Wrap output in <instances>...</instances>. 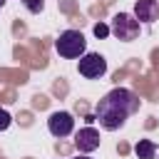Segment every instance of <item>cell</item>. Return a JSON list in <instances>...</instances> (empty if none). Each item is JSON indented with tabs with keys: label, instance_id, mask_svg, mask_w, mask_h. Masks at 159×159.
Wrapping results in <instances>:
<instances>
[{
	"label": "cell",
	"instance_id": "8fae6325",
	"mask_svg": "<svg viewBox=\"0 0 159 159\" xmlns=\"http://www.w3.org/2000/svg\"><path fill=\"white\" fill-rule=\"evenodd\" d=\"M94 35H97L99 40H102V37H107V35H109V25H104V22H97V25H94Z\"/></svg>",
	"mask_w": 159,
	"mask_h": 159
},
{
	"label": "cell",
	"instance_id": "7c38bea8",
	"mask_svg": "<svg viewBox=\"0 0 159 159\" xmlns=\"http://www.w3.org/2000/svg\"><path fill=\"white\" fill-rule=\"evenodd\" d=\"M75 159H89V157H87V154H80V157H75Z\"/></svg>",
	"mask_w": 159,
	"mask_h": 159
},
{
	"label": "cell",
	"instance_id": "5b68a950",
	"mask_svg": "<svg viewBox=\"0 0 159 159\" xmlns=\"http://www.w3.org/2000/svg\"><path fill=\"white\" fill-rule=\"evenodd\" d=\"M47 129L52 137L62 139V137H70L72 129H75V117L70 112H52L50 119H47Z\"/></svg>",
	"mask_w": 159,
	"mask_h": 159
},
{
	"label": "cell",
	"instance_id": "ba28073f",
	"mask_svg": "<svg viewBox=\"0 0 159 159\" xmlns=\"http://www.w3.org/2000/svg\"><path fill=\"white\" fill-rule=\"evenodd\" d=\"M134 154H137L139 159H154V154H157V144H154L152 139H139V142L134 144Z\"/></svg>",
	"mask_w": 159,
	"mask_h": 159
},
{
	"label": "cell",
	"instance_id": "6da1fadb",
	"mask_svg": "<svg viewBox=\"0 0 159 159\" xmlns=\"http://www.w3.org/2000/svg\"><path fill=\"white\" fill-rule=\"evenodd\" d=\"M139 109V97L127 89V87H114L112 92H107L97 107H94V122H99L102 129L114 132L119 127H124V122Z\"/></svg>",
	"mask_w": 159,
	"mask_h": 159
},
{
	"label": "cell",
	"instance_id": "30bf717a",
	"mask_svg": "<svg viewBox=\"0 0 159 159\" xmlns=\"http://www.w3.org/2000/svg\"><path fill=\"white\" fill-rule=\"evenodd\" d=\"M10 122H12V117H10V112H5V109L0 107V132H5V129L10 127Z\"/></svg>",
	"mask_w": 159,
	"mask_h": 159
},
{
	"label": "cell",
	"instance_id": "7a4b0ae2",
	"mask_svg": "<svg viewBox=\"0 0 159 159\" xmlns=\"http://www.w3.org/2000/svg\"><path fill=\"white\" fill-rule=\"evenodd\" d=\"M55 50L65 60H80L84 55V50H87V40H84V35L80 30H65L55 40Z\"/></svg>",
	"mask_w": 159,
	"mask_h": 159
},
{
	"label": "cell",
	"instance_id": "8992f818",
	"mask_svg": "<svg viewBox=\"0 0 159 159\" xmlns=\"http://www.w3.org/2000/svg\"><path fill=\"white\" fill-rule=\"evenodd\" d=\"M134 17L142 25H152L154 20H159V0H137L134 5Z\"/></svg>",
	"mask_w": 159,
	"mask_h": 159
},
{
	"label": "cell",
	"instance_id": "4fadbf2b",
	"mask_svg": "<svg viewBox=\"0 0 159 159\" xmlns=\"http://www.w3.org/2000/svg\"><path fill=\"white\" fill-rule=\"evenodd\" d=\"M2 5H5V0H0V7H2Z\"/></svg>",
	"mask_w": 159,
	"mask_h": 159
},
{
	"label": "cell",
	"instance_id": "3957f363",
	"mask_svg": "<svg viewBox=\"0 0 159 159\" xmlns=\"http://www.w3.org/2000/svg\"><path fill=\"white\" fill-rule=\"evenodd\" d=\"M109 32H112L117 40H122V42H132V40L139 37V22H137V17L129 15V12H117V15L112 17Z\"/></svg>",
	"mask_w": 159,
	"mask_h": 159
},
{
	"label": "cell",
	"instance_id": "277c9868",
	"mask_svg": "<svg viewBox=\"0 0 159 159\" xmlns=\"http://www.w3.org/2000/svg\"><path fill=\"white\" fill-rule=\"evenodd\" d=\"M77 70H80L82 77L97 80V77H102V75L107 72V60H104L99 52H84V55L80 57V62H77Z\"/></svg>",
	"mask_w": 159,
	"mask_h": 159
},
{
	"label": "cell",
	"instance_id": "9c48e42d",
	"mask_svg": "<svg viewBox=\"0 0 159 159\" xmlns=\"http://www.w3.org/2000/svg\"><path fill=\"white\" fill-rule=\"evenodd\" d=\"M22 2H25V7H27L30 12H35V15L42 12V7H45V0H22Z\"/></svg>",
	"mask_w": 159,
	"mask_h": 159
},
{
	"label": "cell",
	"instance_id": "52a82bcc",
	"mask_svg": "<svg viewBox=\"0 0 159 159\" xmlns=\"http://www.w3.org/2000/svg\"><path fill=\"white\" fill-rule=\"evenodd\" d=\"M75 144H77V149L82 154H89V152H94L99 147V132L94 127H82L75 134Z\"/></svg>",
	"mask_w": 159,
	"mask_h": 159
}]
</instances>
